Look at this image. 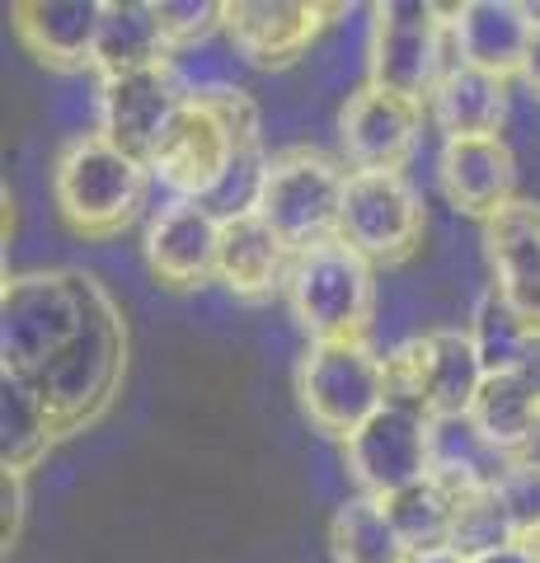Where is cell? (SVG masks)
Returning a JSON list of instances; mask_svg holds the SVG:
<instances>
[{
	"mask_svg": "<svg viewBox=\"0 0 540 563\" xmlns=\"http://www.w3.org/2000/svg\"><path fill=\"white\" fill-rule=\"evenodd\" d=\"M184 80L174 62L151 66V70H132V76H113L99 80L95 90V132L103 141H113L118 151H128L132 161H151L161 136L169 132L174 113L184 109Z\"/></svg>",
	"mask_w": 540,
	"mask_h": 563,
	"instance_id": "12",
	"label": "cell"
},
{
	"mask_svg": "<svg viewBox=\"0 0 540 563\" xmlns=\"http://www.w3.org/2000/svg\"><path fill=\"white\" fill-rule=\"evenodd\" d=\"M475 563H540V559L527 554L521 544H508V550H494V554H484V559H475Z\"/></svg>",
	"mask_w": 540,
	"mask_h": 563,
	"instance_id": "35",
	"label": "cell"
},
{
	"mask_svg": "<svg viewBox=\"0 0 540 563\" xmlns=\"http://www.w3.org/2000/svg\"><path fill=\"white\" fill-rule=\"evenodd\" d=\"M155 14H161L169 57L174 52H194L212 43L217 33H225V5H217V0H155Z\"/></svg>",
	"mask_w": 540,
	"mask_h": 563,
	"instance_id": "30",
	"label": "cell"
},
{
	"mask_svg": "<svg viewBox=\"0 0 540 563\" xmlns=\"http://www.w3.org/2000/svg\"><path fill=\"white\" fill-rule=\"evenodd\" d=\"M470 418L508 461H531L540 451V399L517 372L484 380L475 404H470Z\"/></svg>",
	"mask_w": 540,
	"mask_h": 563,
	"instance_id": "24",
	"label": "cell"
},
{
	"mask_svg": "<svg viewBox=\"0 0 540 563\" xmlns=\"http://www.w3.org/2000/svg\"><path fill=\"white\" fill-rule=\"evenodd\" d=\"M90 273H24L0 296V357L10 376H38L80 339L90 314Z\"/></svg>",
	"mask_w": 540,
	"mask_h": 563,
	"instance_id": "4",
	"label": "cell"
},
{
	"mask_svg": "<svg viewBox=\"0 0 540 563\" xmlns=\"http://www.w3.org/2000/svg\"><path fill=\"white\" fill-rule=\"evenodd\" d=\"M362 57H367V85L414 103H428L447 70L465 66L451 33V5H423V0L376 5Z\"/></svg>",
	"mask_w": 540,
	"mask_h": 563,
	"instance_id": "5",
	"label": "cell"
},
{
	"mask_svg": "<svg viewBox=\"0 0 540 563\" xmlns=\"http://www.w3.org/2000/svg\"><path fill=\"white\" fill-rule=\"evenodd\" d=\"M264 141L258 103L240 85H212V90H188L184 109L174 113L169 132L146 161L151 184L169 188L174 198L202 202L221 184V174L245 146Z\"/></svg>",
	"mask_w": 540,
	"mask_h": 563,
	"instance_id": "1",
	"label": "cell"
},
{
	"mask_svg": "<svg viewBox=\"0 0 540 563\" xmlns=\"http://www.w3.org/2000/svg\"><path fill=\"white\" fill-rule=\"evenodd\" d=\"M503 503L513 512V526H517V540H531L540 536V461H517L513 474L498 484Z\"/></svg>",
	"mask_w": 540,
	"mask_h": 563,
	"instance_id": "31",
	"label": "cell"
},
{
	"mask_svg": "<svg viewBox=\"0 0 540 563\" xmlns=\"http://www.w3.org/2000/svg\"><path fill=\"white\" fill-rule=\"evenodd\" d=\"M225 221L194 198H169L146 225V263L169 287H202L217 282Z\"/></svg>",
	"mask_w": 540,
	"mask_h": 563,
	"instance_id": "15",
	"label": "cell"
},
{
	"mask_svg": "<svg viewBox=\"0 0 540 563\" xmlns=\"http://www.w3.org/2000/svg\"><path fill=\"white\" fill-rule=\"evenodd\" d=\"M52 442H57V428H52L47 409L33 395V385L5 372V380H0V451H5V470L29 474Z\"/></svg>",
	"mask_w": 540,
	"mask_h": 563,
	"instance_id": "27",
	"label": "cell"
},
{
	"mask_svg": "<svg viewBox=\"0 0 540 563\" xmlns=\"http://www.w3.org/2000/svg\"><path fill=\"white\" fill-rule=\"evenodd\" d=\"M296 395H301L306 418L324 437L348 442L362 422H372L390 404L386 357L372 339L310 343L301 366H296Z\"/></svg>",
	"mask_w": 540,
	"mask_h": 563,
	"instance_id": "7",
	"label": "cell"
},
{
	"mask_svg": "<svg viewBox=\"0 0 540 563\" xmlns=\"http://www.w3.org/2000/svg\"><path fill=\"white\" fill-rule=\"evenodd\" d=\"M423 136V103L362 80L339 109V151L348 174H405Z\"/></svg>",
	"mask_w": 540,
	"mask_h": 563,
	"instance_id": "13",
	"label": "cell"
},
{
	"mask_svg": "<svg viewBox=\"0 0 540 563\" xmlns=\"http://www.w3.org/2000/svg\"><path fill=\"white\" fill-rule=\"evenodd\" d=\"M287 306L310 343L372 339L376 320V273L343 240H324L296 254L287 277Z\"/></svg>",
	"mask_w": 540,
	"mask_h": 563,
	"instance_id": "6",
	"label": "cell"
},
{
	"mask_svg": "<svg viewBox=\"0 0 540 563\" xmlns=\"http://www.w3.org/2000/svg\"><path fill=\"white\" fill-rule=\"evenodd\" d=\"M428 446H432V479H442L451 493L498 488L517 465L489 446V437L475 428L470 413L428 418Z\"/></svg>",
	"mask_w": 540,
	"mask_h": 563,
	"instance_id": "22",
	"label": "cell"
},
{
	"mask_svg": "<svg viewBox=\"0 0 540 563\" xmlns=\"http://www.w3.org/2000/svg\"><path fill=\"white\" fill-rule=\"evenodd\" d=\"M428 113L438 122L442 141L503 136V122H508V80L484 76L475 66H451L428 99Z\"/></svg>",
	"mask_w": 540,
	"mask_h": 563,
	"instance_id": "21",
	"label": "cell"
},
{
	"mask_svg": "<svg viewBox=\"0 0 540 563\" xmlns=\"http://www.w3.org/2000/svg\"><path fill=\"white\" fill-rule=\"evenodd\" d=\"M531 24H536L531 5H521V0H465V5H451V33H456L461 62L498 80L521 76Z\"/></svg>",
	"mask_w": 540,
	"mask_h": 563,
	"instance_id": "18",
	"label": "cell"
},
{
	"mask_svg": "<svg viewBox=\"0 0 540 563\" xmlns=\"http://www.w3.org/2000/svg\"><path fill=\"white\" fill-rule=\"evenodd\" d=\"M517 544V526L513 512L503 503L498 488H475V493H461L456 503V531H451V554L475 563L494 550H508Z\"/></svg>",
	"mask_w": 540,
	"mask_h": 563,
	"instance_id": "29",
	"label": "cell"
},
{
	"mask_svg": "<svg viewBox=\"0 0 540 563\" xmlns=\"http://www.w3.org/2000/svg\"><path fill=\"white\" fill-rule=\"evenodd\" d=\"M146 188L151 169L99 132L71 136L52 165V202L76 235L90 240H109L132 225L146 202Z\"/></svg>",
	"mask_w": 540,
	"mask_h": 563,
	"instance_id": "3",
	"label": "cell"
},
{
	"mask_svg": "<svg viewBox=\"0 0 540 563\" xmlns=\"http://www.w3.org/2000/svg\"><path fill=\"white\" fill-rule=\"evenodd\" d=\"M24 479L29 474L5 470V550L14 544V536H20V526H24Z\"/></svg>",
	"mask_w": 540,
	"mask_h": 563,
	"instance_id": "32",
	"label": "cell"
},
{
	"mask_svg": "<svg viewBox=\"0 0 540 563\" xmlns=\"http://www.w3.org/2000/svg\"><path fill=\"white\" fill-rule=\"evenodd\" d=\"M484 254H489L494 273L489 287L531 329H540V202L517 198L484 221Z\"/></svg>",
	"mask_w": 540,
	"mask_h": 563,
	"instance_id": "17",
	"label": "cell"
},
{
	"mask_svg": "<svg viewBox=\"0 0 540 563\" xmlns=\"http://www.w3.org/2000/svg\"><path fill=\"white\" fill-rule=\"evenodd\" d=\"M517 376L527 380V385H531V395L540 399V329H531V343H527V352H521Z\"/></svg>",
	"mask_w": 540,
	"mask_h": 563,
	"instance_id": "34",
	"label": "cell"
},
{
	"mask_svg": "<svg viewBox=\"0 0 540 563\" xmlns=\"http://www.w3.org/2000/svg\"><path fill=\"white\" fill-rule=\"evenodd\" d=\"M428 231V211L405 174H348L339 240L372 263H405L418 254Z\"/></svg>",
	"mask_w": 540,
	"mask_h": 563,
	"instance_id": "10",
	"label": "cell"
},
{
	"mask_svg": "<svg viewBox=\"0 0 540 563\" xmlns=\"http://www.w3.org/2000/svg\"><path fill=\"white\" fill-rule=\"evenodd\" d=\"M438 184L451 211L475 217L480 225L517 202V155L503 136H461L442 141L438 151Z\"/></svg>",
	"mask_w": 540,
	"mask_h": 563,
	"instance_id": "16",
	"label": "cell"
},
{
	"mask_svg": "<svg viewBox=\"0 0 540 563\" xmlns=\"http://www.w3.org/2000/svg\"><path fill=\"white\" fill-rule=\"evenodd\" d=\"M339 5H306V0H235L225 5V43L250 66H291L320 38Z\"/></svg>",
	"mask_w": 540,
	"mask_h": 563,
	"instance_id": "14",
	"label": "cell"
},
{
	"mask_svg": "<svg viewBox=\"0 0 540 563\" xmlns=\"http://www.w3.org/2000/svg\"><path fill=\"white\" fill-rule=\"evenodd\" d=\"M456 503L461 493H451L442 479H418L405 493L386 498V517L395 521L399 540L409 544L414 559L451 554V531H456Z\"/></svg>",
	"mask_w": 540,
	"mask_h": 563,
	"instance_id": "26",
	"label": "cell"
},
{
	"mask_svg": "<svg viewBox=\"0 0 540 563\" xmlns=\"http://www.w3.org/2000/svg\"><path fill=\"white\" fill-rule=\"evenodd\" d=\"M343 470L367 498H395L409 484L432 474V446H428V413L409 404H386L372 422L343 442Z\"/></svg>",
	"mask_w": 540,
	"mask_h": 563,
	"instance_id": "11",
	"label": "cell"
},
{
	"mask_svg": "<svg viewBox=\"0 0 540 563\" xmlns=\"http://www.w3.org/2000/svg\"><path fill=\"white\" fill-rule=\"evenodd\" d=\"M128 366V324L123 310L113 306V296L99 287V277L90 282V314H85L80 339L62 352L57 362H47L38 376H29L33 395L47 409L57 437L80 432L109 409V399L123 385Z\"/></svg>",
	"mask_w": 540,
	"mask_h": 563,
	"instance_id": "2",
	"label": "cell"
},
{
	"mask_svg": "<svg viewBox=\"0 0 540 563\" xmlns=\"http://www.w3.org/2000/svg\"><path fill=\"white\" fill-rule=\"evenodd\" d=\"M20 43L52 70H95L103 0H24L14 5Z\"/></svg>",
	"mask_w": 540,
	"mask_h": 563,
	"instance_id": "19",
	"label": "cell"
},
{
	"mask_svg": "<svg viewBox=\"0 0 540 563\" xmlns=\"http://www.w3.org/2000/svg\"><path fill=\"white\" fill-rule=\"evenodd\" d=\"M414 563H465V559H456V554H432V559H414Z\"/></svg>",
	"mask_w": 540,
	"mask_h": 563,
	"instance_id": "36",
	"label": "cell"
},
{
	"mask_svg": "<svg viewBox=\"0 0 540 563\" xmlns=\"http://www.w3.org/2000/svg\"><path fill=\"white\" fill-rule=\"evenodd\" d=\"M169 62V43L151 0H103V24L95 43V76H132Z\"/></svg>",
	"mask_w": 540,
	"mask_h": 563,
	"instance_id": "23",
	"label": "cell"
},
{
	"mask_svg": "<svg viewBox=\"0 0 540 563\" xmlns=\"http://www.w3.org/2000/svg\"><path fill=\"white\" fill-rule=\"evenodd\" d=\"M329 544H334V563H414L409 544L386 517V503L367 498V493H353L334 507Z\"/></svg>",
	"mask_w": 540,
	"mask_h": 563,
	"instance_id": "25",
	"label": "cell"
},
{
	"mask_svg": "<svg viewBox=\"0 0 540 563\" xmlns=\"http://www.w3.org/2000/svg\"><path fill=\"white\" fill-rule=\"evenodd\" d=\"M465 333H470V343H475V352H480V362H484V372L489 376L517 372L521 352H527V343H531V324L521 320V314L503 301L494 287H484L480 301L470 306Z\"/></svg>",
	"mask_w": 540,
	"mask_h": 563,
	"instance_id": "28",
	"label": "cell"
},
{
	"mask_svg": "<svg viewBox=\"0 0 540 563\" xmlns=\"http://www.w3.org/2000/svg\"><path fill=\"white\" fill-rule=\"evenodd\" d=\"M531 43H527V62H521V85H527V95L540 103V5H531Z\"/></svg>",
	"mask_w": 540,
	"mask_h": 563,
	"instance_id": "33",
	"label": "cell"
},
{
	"mask_svg": "<svg viewBox=\"0 0 540 563\" xmlns=\"http://www.w3.org/2000/svg\"><path fill=\"white\" fill-rule=\"evenodd\" d=\"M291 263H296V250L273 225H264L258 217L225 221L217 282L235 301H268L273 291H287Z\"/></svg>",
	"mask_w": 540,
	"mask_h": 563,
	"instance_id": "20",
	"label": "cell"
},
{
	"mask_svg": "<svg viewBox=\"0 0 540 563\" xmlns=\"http://www.w3.org/2000/svg\"><path fill=\"white\" fill-rule=\"evenodd\" d=\"M348 169L316 146H287L268 161L264 198L254 217L273 225L296 254L310 244L339 240V211H343Z\"/></svg>",
	"mask_w": 540,
	"mask_h": 563,
	"instance_id": "9",
	"label": "cell"
},
{
	"mask_svg": "<svg viewBox=\"0 0 540 563\" xmlns=\"http://www.w3.org/2000/svg\"><path fill=\"white\" fill-rule=\"evenodd\" d=\"M489 380L475 343L465 329H423L409 333L386 352V385L390 404H409V409L428 418L470 413L480 385Z\"/></svg>",
	"mask_w": 540,
	"mask_h": 563,
	"instance_id": "8",
	"label": "cell"
}]
</instances>
